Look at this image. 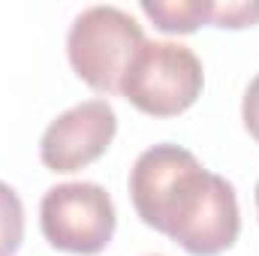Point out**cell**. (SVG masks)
I'll return each instance as SVG.
<instances>
[{"label":"cell","instance_id":"cell-8","mask_svg":"<svg viewBox=\"0 0 259 256\" xmlns=\"http://www.w3.org/2000/svg\"><path fill=\"white\" fill-rule=\"evenodd\" d=\"M211 24L214 27H253L259 24V0H214L211 3Z\"/></svg>","mask_w":259,"mask_h":256},{"label":"cell","instance_id":"cell-3","mask_svg":"<svg viewBox=\"0 0 259 256\" xmlns=\"http://www.w3.org/2000/svg\"><path fill=\"white\" fill-rule=\"evenodd\" d=\"M202 84V61L190 46L145 39L121 78V94L145 115L175 118L199 100Z\"/></svg>","mask_w":259,"mask_h":256},{"label":"cell","instance_id":"cell-9","mask_svg":"<svg viewBox=\"0 0 259 256\" xmlns=\"http://www.w3.org/2000/svg\"><path fill=\"white\" fill-rule=\"evenodd\" d=\"M241 121H244L247 133L259 142V72H256V78L247 84V91H244V100H241Z\"/></svg>","mask_w":259,"mask_h":256},{"label":"cell","instance_id":"cell-5","mask_svg":"<svg viewBox=\"0 0 259 256\" xmlns=\"http://www.w3.org/2000/svg\"><path fill=\"white\" fill-rule=\"evenodd\" d=\"M118 133V115L109 100H84L58 115L39 139V160L52 172H78L100 160Z\"/></svg>","mask_w":259,"mask_h":256},{"label":"cell","instance_id":"cell-7","mask_svg":"<svg viewBox=\"0 0 259 256\" xmlns=\"http://www.w3.org/2000/svg\"><path fill=\"white\" fill-rule=\"evenodd\" d=\"M24 241V205L21 196L0 181V256H15Z\"/></svg>","mask_w":259,"mask_h":256},{"label":"cell","instance_id":"cell-10","mask_svg":"<svg viewBox=\"0 0 259 256\" xmlns=\"http://www.w3.org/2000/svg\"><path fill=\"white\" fill-rule=\"evenodd\" d=\"M256 211H259V181H256Z\"/></svg>","mask_w":259,"mask_h":256},{"label":"cell","instance_id":"cell-6","mask_svg":"<svg viewBox=\"0 0 259 256\" xmlns=\"http://www.w3.org/2000/svg\"><path fill=\"white\" fill-rule=\"evenodd\" d=\"M214 0H142V12L163 33H193L199 24H211Z\"/></svg>","mask_w":259,"mask_h":256},{"label":"cell","instance_id":"cell-4","mask_svg":"<svg viewBox=\"0 0 259 256\" xmlns=\"http://www.w3.org/2000/svg\"><path fill=\"white\" fill-rule=\"evenodd\" d=\"M39 226L55 250L94 256L109 247L118 214L106 187L94 181H66L46 190L39 202Z\"/></svg>","mask_w":259,"mask_h":256},{"label":"cell","instance_id":"cell-2","mask_svg":"<svg viewBox=\"0 0 259 256\" xmlns=\"http://www.w3.org/2000/svg\"><path fill=\"white\" fill-rule=\"evenodd\" d=\"M142 46V24L121 6L106 3L81 9L66 33L72 72L100 94H121V78Z\"/></svg>","mask_w":259,"mask_h":256},{"label":"cell","instance_id":"cell-1","mask_svg":"<svg viewBox=\"0 0 259 256\" xmlns=\"http://www.w3.org/2000/svg\"><path fill=\"white\" fill-rule=\"evenodd\" d=\"M130 199L145 226L190 256H220L241 232L235 187L172 142L139 154L130 169Z\"/></svg>","mask_w":259,"mask_h":256}]
</instances>
